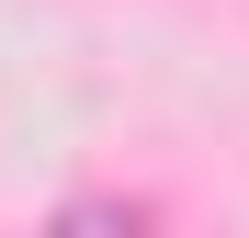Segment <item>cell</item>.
<instances>
[{"label": "cell", "instance_id": "6da1fadb", "mask_svg": "<svg viewBox=\"0 0 249 238\" xmlns=\"http://www.w3.org/2000/svg\"><path fill=\"white\" fill-rule=\"evenodd\" d=\"M57 238H113V216H102V204H68V216H57ZM124 238H136V227H124Z\"/></svg>", "mask_w": 249, "mask_h": 238}]
</instances>
